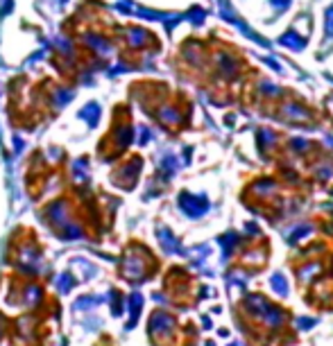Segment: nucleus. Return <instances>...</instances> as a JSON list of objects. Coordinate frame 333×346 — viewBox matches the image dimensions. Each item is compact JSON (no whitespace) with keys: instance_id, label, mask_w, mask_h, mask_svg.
Here are the masks:
<instances>
[{"instance_id":"f257e3e1","label":"nucleus","mask_w":333,"mask_h":346,"mask_svg":"<svg viewBox=\"0 0 333 346\" xmlns=\"http://www.w3.org/2000/svg\"><path fill=\"white\" fill-rule=\"evenodd\" d=\"M281 43H283V46H288V48H292V50H301V48H304V39L297 37L295 32L283 34V37H281Z\"/></svg>"},{"instance_id":"f03ea898","label":"nucleus","mask_w":333,"mask_h":346,"mask_svg":"<svg viewBox=\"0 0 333 346\" xmlns=\"http://www.w3.org/2000/svg\"><path fill=\"white\" fill-rule=\"evenodd\" d=\"M326 34L333 37V7L326 12Z\"/></svg>"},{"instance_id":"7ed1b4c3","label":"nucleus","mask_w":333,"mask_h":346,"mask_svg":"<svg viewBox=\"0 0 333 346\" xmlns=\"http://www.w3.org/2000/svg\"><path fill=\"white\" fill-rule=\"evenodd\" d=\"M270 3H272L274 10H286V7L290 5V0H270Z\"/></svg>"},{"instance_id":"20e7f679","label":"nucleus","mask_w":333,"mask_h":346,"mask_svg":"<svg viewBox=\"0 0 333 346\" xmlns=\"http://www.w3.org/2000/svg\"><path fill=\"white\" fill-rule=\"evenodd\" d=\"M272 285L277 287L279 292H286V281L281 283V276H274V278H272Z\"/></svg>"}]
</instances>
